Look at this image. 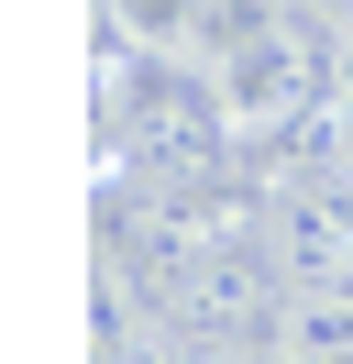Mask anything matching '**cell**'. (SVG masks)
Wrapping results in <instances>:
<instances>
[{
  "mask_svg": "<svg viewBox=\"0 0 353 364\" xmlns=\"http://www.w3.org/2000/svg\"><path fill=\"white\" fill-rule=\"evenodd\" d=\"M331 23H298V11H276L265 33H243L232 55H210V77H221V122H232L243 144H265V133H287L298 111H320L331 100Z\"/></svg>",
  "mask_w": 353,
  "mask_h": 364,
  "instance_id": "6da1fadb",
  "label": "cell"
},
{
  "mask_svg": "<svg viewBox=\"0 0 353 364\" xmlns=\"http://www.w3.org/2000/svg\"><path fill=\"white\" fill-rule=\"evenodd\" d=\"M265 243H276L287 287H353V177H287L265 210Z\"/></svg>",
  "mask_w": 353,
  "mask_h": 364,
  "instance_id": "7a4b0ae2",
  "label": "cell"
},
{
  "mask_svg": "<svg viewBox=\"0 0 353 364\" xmlns=\"http://www.w3.org/2000/svg\"><path fill=\"white\" fill-rule=\"evenodd\" d=\"M100 33L144 55H210V0H100Z\"/></svg>",
  "mask_w": 353,
  "mask_h": 364,
  "instance_id": "3957f363",
  "label": "cell"
},
{
  "mask_svg": "<svg viewBox=\"0 0 353 364\" xmlns=\"http://www.w3.org/2000/svg\"><path fill=\"white\" fill-rule=\"evenodd\" d=\"M276 342H287V364H353V287H298Z\"/></svg>",
  "mask_w": 353,
  "mask_h": 364,
  "instance_id": "277c9868",
  "label": "cell"
},
{
  "mask_svg": "<svg viewBox=\"0 0 353 364\" xmlns=\"http://www.w3.org/2000/svg\"><path fill=\"white\" fill-rule=\"evenodd\" d=\"M176 364H287L276 331H176Z\"/></svg>",
  "mask_w": 353,
  "mask_h": 364,
  "instance_id": "5b68a950",
  "label": "cell"
},
{
  "mask_svg": "<svg viewBox=\"0 0 353 364\" xmlns=\"http://www.w3.org/2000/svg\"><path fill=\"white\" fill-rule=\"evenodd\" d=\"M331 133H342V155H353V45H342V67H331Z\"/></svg>",
  "mask_w": 353,
  "mask_h": 364,
  "instance_id": "8992f818",
  "label": "cell"
}]
</instances>
